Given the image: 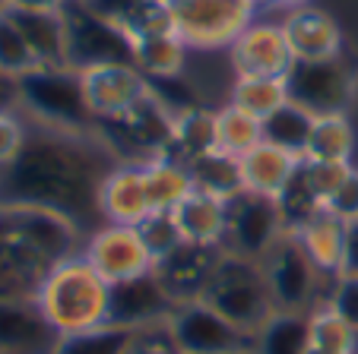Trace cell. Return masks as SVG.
Here are the masks:
<instances>
[{
    "mask_svg": "<svg viewBox=\"0 0 358 354\" xmlns=\"http://www.w3.org/2000/svg\"><path fill=\"white\" fill-rule=\"evenodd\" d=\"M203 301L248 332H257L266 316L276 310L270 288H266L264 266L257 260L229 253V250L219 253L210 281L203 288Z\"/></svg>",
    "mask_w": 358,
    "mask_h": 354,
    "instance_id": "obj_4",
    "label": "cell"
},
{
    "mask_svg": "<svg viewBox=\"0 0 358 354\" xmlns=\"http://www.w3.org/2000/svg\"><path fill=\"white\" fill-rule=\"evenodd\" d=\"M16 89L20 108L45 130L86 136V130L95 124L83 92V76L73 67H35L16 76Z\"/></svg>",
    "mask_w": 358,
    "mask_h": 354,
    "instance_id": "obj_3",
    "label": "cell"
},
{
    "mask_svg": "<svg viewBox=\"0 0 358 354\" xmlns=\"http://www.w3.org/2000/svg\"><path fill=\"white\" fill-rule=\"evenodd\" d=\"M327 209H330L333 215H339L343 221H355L358 219V171H352L349 181H345L343 187L330 196Z\"/></svg>",
    "mask_w": 358,
    "mask_h": 354,
    "instance_id": "obj_43",
    "label": "cell"
},
{
    "mask_svg": "<svg viewBox=\"0 0 358 354\" xmlns=\"http://www.w3.org/2000/svg\"><path fill=\"white\" fill-rule=\"evenodd\" d=\"M99 215L105 225H143L152 215L146 196L143 161H124L105 171L99 184Z\"/></svg>",
    "mask_w": 358,
    "mask_h": 354,
    "instance_id": "obj_17",
    "label": "cell"
},
{
    "mask_svg": "<svg viewBox=\"0 0 358 354\" xmlns=\"http://www.w3.org/2000/svg\"><path fill=\"white\" fill-rule=\"evenodd\" d=\"M130 354H181V351L175 348L169 329H165V326H152V329H143V332L136 335Z\"/></svg>",
    "mask_w": 358,
    "mask_h": 354,
    "instance_id": "obj_44",
    "label": "cell"
},
{
    "mask_svg": "<svg viewBox=\"0 0 358 354\" xmlns=\"http://www.w3.org/2000/svg\"><path fill=\"white\" fill-rule=\"evenodd\" d=\"M175 297L169 288L159 281L156 272H146L140 279L111 285V304H108V323L143 332L152 326H165V320L175 310Z\"/></svg>",
    "mask_w": 358,
    "mask_h": 354,
    "instance_id": "obj_13",
    "label": "cell"
},
{
    "mask_svg": "<svg viewBox=\"0 0 358 354\" xmlns=\"http://www.w3.org/2000/svg\"><path fill=\"white\" fill-rule=\"evenodd\" d=\"M219 253H222V250L181 244L171 256H165L162 263H156L152 272H156L159 281L169 288V294L175 297V304L196 301V297H203V288H206V281H210Z\"/></svg>",
    "mask_w": 358,
    "mask_h": 354,
    "instance_id": "obj_20",
    "label": "cell"
},
{
    "mask_svg": "<svg viewBox=\"0 0 358 354\" xmlns=\"http://www.w3.org/2000/svg\"><path fill=\"white\" fill-rule=\"evenodd\" d=\"M324 304H330L355 332L358 339V275H336L330 285V294L324 297Z\"/></svg>",
    "mask_w": 358,
    "mask_h": 354,
    "instance_id": "obj_40",
    "label": "cell"
},
{
    "mask_svg": "<svg viewBox=\"0 0 358 354\" xmlns=\"http://www.w3.org/2000/svg\"><path fill=\"white\" fill-rule=\"evenodd\" d=\"M289 101L301 105L314 117L345 114L358 95V64L349 54H336L327 61H295L285 76Z\"/></svg>",
    "mask_w": 358,
    "mask_h": 354,
    "instance_id": "obj_7",
    "label": "cell"
},
{
    "mask_svg": "<svg viewBox=\"0 0 358 354\" xmlns=\"http://www.w3.org/2000/svg\"><path fill=\"white\" fill-rule=\"evenodd\" d=\"M136 228H140L143 244H146V250L152 253L156 263H162L165 256H171L184 244L181 231H178V221H175L171 212H152L143 225H136Z\"/></svg>",
    "mask_w": 358,
    "mask_h": 354,
    "instance_id": "obj_38",
    "label": "cell"
},
{
    "mask_svg": "<svg viewBox=\"0 0 358 354\" xmlns=\"http://www.w3.org/2000/svg\"><path fill=\"white\" fill-rule=\"evenodd\" d=\"M83 256L108 285L140 279L156 269V260L140 237V228L130 225H105L92 231V237L83 247Z\"/></svg>",
    "mask_w": 358,
    "mask_h": 354,
    "instance_id": "obj_12",
    "label": "cell"
},
{
    "mask_svg": "<svg viewBox=\"0 0 358 354\" xmlns=\"http://www.w3.org/2000/svg\"><path fill=\"white\" fill-rule=\"evenodd\" d=\"M292 57L289 41L279 22H250L229 45V67L235 76H289Z\"/></svg>",
    "mask_w": 358,
    "mask_h": 354,
    "instance_id": "obj_15",
    "label": "cell"
},
{
    "mask_svg": "<svg viewBox=\"0 0 358 354\" xmlns=\"http://www.w3.org/2000/svg\"><path fill=\"white\" fill-rule=\"evenodd\" d=\"M285 101H289L285 76H235L229 89V105L248 111L257 121H266Z\"/></svg>",
    "mask_w": 358,
    "mask_h": 354,
    "instance_id": "obj_29",
    "label": "cell"
},
{
    "mask_svg": "<svg viewBox=\"0 0 358 354\" xmlns=\"http://www.w3.org/2000/svg\"><path fill=\"white\" fill-rule=\"evenodd\" d=\"M339 275H358V219L345 221V256Z\"/></svg>",
    "mask_w": 358,
    "mask_h": 354,
    "instance_id": "obj_45",
    "label": "cell"
},
{
    "mask_svg": "<svg viewBox=\"0 0 358 354\" xmlns=\"http://www.w3.org/2000/svg\"><path fill=\"white\" fill-rule=\"evenodd\" d=\"M0 234L10 237L38 269L76 256L80 225L64 212L41 206H0Z\"/></svg>",
    "mask_w": 358,
    "mask_h": 354,
    "instance_id": "obj_6",
    "label": "cell"
},
{
    "mask_svg": "<svg viewBox=\"0 0 358 354\" xmlns=\"http://www.w3.org/2000/svg\"><path fill=\"white\" fill-rule=\"evenodd\" d=\"M159 3H165V0H159Z\"/></svg>",
    "mask_w": 358,
    "mask_h": 354,
    "instance_id": "obj_51",
    "label": "cell"
},
{
    "mask_svg": "<svg viewBox=\"0 0 358 354\" xmlns=\"http://www.w3.org/2000/svg\"><path fill=\"white\" fill-rule=\"evenodd\" d=\"M282 35L295 61H327L343 54V29L327 10L320 7H298L282 16Z\"/></svg>",
    "mask_w": 358,
    "mask_h": 354,
    "instance_id": "obj_19",
    "label": "cell"
},
{
    "mask_svg": "<svg viewBox=\"0 0 358 354\" xmlns=\"http://www.w3.org/2000/svg\"><path fill=\"white\" fill-rule=\"evenodd\" d=\"M32 297L57 335H76L108 323L111 285L89 266L83 253L55 263Z\"/></svg>",
    "mask_w": 358,
    "mask_h": 354,
    "instance_id": "obj_2",
    "label": "cell"
},
{
    "mask_svg": "<svg viewBox=\"0 0 358 354\" xmlns=\"http://www.w3.org/2000/svg\"><path fill=\"white\" fill-rule=\"evenodd\" d=\"M80 76L95 121H115L149 92V80L136 70V64H99L80 70Z\"/></svg>",
    "mask_w": 358,
    "mask_h": 354,
    "instance_id": "obj_14",
    "label": "cell"
},
{
    "mask_svg": "<svg viewBox=\"0 0 358 354\" xmlns=\"http://www.w3.org/2000/svg\"><path fill=\"white\" fill-rule=\"evenodd\" d=\"M314 0H270V7H279V10H298V7H311Z\"/></svg>",
    "mask_w": 358,
    "mask_h": 354,
    "instance_id": "obj_48",
    "label": "cell"
},
{
    "mask_svg": "<svg viewBox=\"0 0 358 354\" xmlns=\"http://www.w3.org/2000/svg\"><path fill=\"white\" fill-rule=\"evenodd\" d=\"M26 136L29 133L22 127V121L16 117V111H0V168H7L20 155Z\"/></svg>",
    "mask_w": 358,
    "mask_h": 354,
    "instance_id": "obj_41",
    "label": "cell"
},
{
    "mask_svg": "<svg viewBox=\"0 0 358 354\" xmlns=\"http://www.w3.org/2000/svg\"><path fill=\"white\" fill-rule=\"evenodd\" d=\"M213 149H216V111L196 105L175 114V142H171L175 158L194 161L196 155L213 152Z\"/></svg>",
    "mask_w": 358,
    "mask_h": 354,
    "instance_id": "obj_32",
    "label": "cell"
},
{
    "mask_svg": "<svg viewBox=\"0 0 358 354\" xmlns=\"http://www.w3.org/2000/svg\"><path fill=\"white\" fill-rule=\"evenodd\" d=\"M175 35L194 51H229V45L254 22V0H165Z\"/></svg>",
    "mask_w": 358,
    "mask_h": 354,
    "instance_id": "obj_5",
    "label": "cell"
},
{
    "mask_svg": "<svg viewBox=\"0 0 358 354\" xmlns=\"http://www.w3.org/2000/svg\"><path fill=\"white\" fill-rule=\"evenodd\" d=\"M254 3H257V7H260V3H270V0H254Z\"/></svg>",
    "mask_w": 358,
    "mask_h": 354,
    "instance_id": "obj_49",
    "label": "cell"
},
{
    "mask_svg": "<svg viewBox=\"0 0 358 354\" xmlns=\"http://www.w3.org/2000/svg\"><path fill=\"white\" fill-rule=\"evenodd\" d=\"M314 117L311 111H304L295 101H285L276 114H270L264 121V142L270 146H279L285 152L304 158L308 152V142H311V130H314Z\"/></svg>",
    "mask_w": 358,
    "mask_h": 354,
    "instance_id": "obj_31",
    "label": "cell"
},
{
    "mask_svg": "<svg viewBox=\"0 0 358 354\" xmlns=\"http://www.w3.org/2000/svg\"><path fill=\"white\" fill-rule=\"evenodd\" d=\"M165 329L181 354H254V332L235 326L203 297L178 304Z\"/></svg>",
    "mask_w": 358,
    "mask_h": 354,
    "instance_id": "obj_8",
    "label": "cell"
},
{
    "mask_svg": "<svg viewBox=\"0 0 358 354\" xmlns=\"http://www.w3.org/2000/svg\"><path fill=\"white\" fill-rule=\"evenodd\" d=\"M304 354H358V339L349 329V323L330 307L320 304L311 310V326H308V345Z\"/></svg>",
    "mask_w": 358,
    "mask_h": 354,
    "instance_id": "obj_33",
    "label": "cell"
},
{
    "mask_svg": "<svg viewBox=\"0 0 358 354\" xmlns=\"http://www.w3.org/2000/svg\"><path fill=\"white\" fill-rule=\"evenodd\" d=\"M171 215L178 221V231H181L184 244L210 247V250L225 247V231H229V202L225 200L203 193V190H194Z\"/></svg>",
    "mask_w": 358,
    "mask_h": 354,
    "instance_id": "obj_21",
    "label": "cell"
},
{
    "mask_svg": "<svg viewBox=\"0 0 358 354\" xmlns=\"http://www.w3.org/2000/svg\"><path fill=\"white\" fill-rule=\"evenodd\" d=\"M22 29L38 67H70L64 10H10Z\"/></svg>",
    "mask_w": 358,
    "mask_h": 354,
    "instance_id": "obj_23",
    "label": "cell"
},
{
    "mask_svg": "<svg viewBox=\"0 0 358 354\" xmlns=\"http://www.w3.org/2000/svg\"><path fill=\"white\" fill-rule=\"evenodd\" d=\"M86 3H89V7H92L99 16H105V20L117 22V26L124 29L136 13H140L143 7H146L149 0H86Z\"/></svg>",
    "mask_w": 358,
    "mask_h": 354,
    "instance_id": "obj_42",
    "label": "cell"
},
{
    "mask_svg": "<svg viewBox=\"0 0 358 354\" xmlns=\"http://www.w3.org/2000/svg\"><path fill=\"white\" fill-rule=\"evenodd\" d=\"M105 161L83 136L45 130L29 133L20 155L0 168V206H41L64 212L80 225L99 215V184Z\"/></svg>",
    "mask_w": 358,
    "mask_h": 354,
    "instance_id": "obj_1",
    "label": "cell"
},
{
    "mask_svg": "<svg viewBox=\"0 0 358 354\" xmlns=\"http://www.w3.org/2000/svg\"><path fill=\"white\" fill-rule=\"evenodd\" d=\"M3 7H7V3H3V0H0V10H3Z\"/></svg>",
    "mask_w": 358,
    "mask_h": 354,
    "instance_id": "obj_50",
    "label": "cell"
},
{
    "mask_svg": "<svg viewBox=\"0 0 358 354\" xmlns=\"http://www.w3.org/2000/svg\"><path fill=\"white\" fill-rule=\"evenodd\" d=\"M7 10H64L70 0H3Z\"/></svg>",
    "mask_w": 358,
    "mask_h": 354,
    "instance_id": "obj_47",
    "label": "cell"
},
{
    "mask_svg": "<svg viewBox=\"0 0 358 354\" xmlns=\"http://www.w3.org/2000/svg\"><path fill=\"white\" fill-rule=\"evenodd\" d=\"M352 152H355V130H352L345 114H324V117L314 121L304 161H339V165H352Z\"/></svg>",
    "mask_w": 358,
    "mask_h": 354,
    "instance_id": "obj_30",
    "label": "cell"
},
{
    "mask_svg": "<svg viewBox=\"0 0 358 354\" xmlns=\"http://www.w3.org/2000/svg\"><path fill=\"white\" fill-rule=\"evenodd\" d=\"M190 177H194V190H203L210 196L231 202L235 196L244 193V177H241V158L229 152H203L194 161H187Z\"/></svg>",
    "mask_w": 358,
    "mask_h": 354,
    "instance_id": "obj_26",
    "label": "cell"
},
{
    "mask_svg": "<svg viewBox=\"0 0 358 354\" xmlns=\"http://www.w3.org/2000/svg\"><path fill=\"white\" fill-rule=\"evenodd\" d=\"M311 314L301 310H273L264 326L254 332V354H304Z\"/></svg>",
    "mask_w": 358,
    "mask_h": 354,
    "instance_id": "obj_28",
    "label": "cell"
},
{
    "mask_svg": "<svg viewBox=\"0 0 358 354\" xmlns=\"http://www.w3.org/2000/svg\"><path fill=\"white\" fill-rule=\"evenodd\" d=\"M304 158L285 152L279 146L260 142L248 155H241V177H244V193H257L276 200L285 190V184L295 177V171L301 168Z\"/></svg>",
    "mask_w": 358,
    "mask_h": 354,
    "instance_id": "obj_22",
    "label": "cell"
},
{
    "mask_svg": "<svg viewBox=\"0 0 358 354\" xmlns=\"http://www.w3.org/2000/svg\"><path fill=\"white\" fill-rule=\"evenodd\" d=\"M35 67H38V61H35L26 35H22V29L16 26L13 13L3 7L0 10V73L22 76Z\"/></svg>",
    "mask_w": 358,
    "mask_h": 354,
    "instance_id": "obj_37",
    "label": "cell"
},
{
    "mask_svg": "<svg viewBox=\"0 0 358 354\" xmlns=\"http://www.w3.org/2000/svg\"><path fill=\"white\" fill-rule=\"evenodd\" d=\"M266 275V288H270L273 307L276 310H301L311 314L320 307V288H324L327 275L311 263V256L304 253L301 241L295 234H285L282 241L260 260Z\"/></svg>",
    "mask_w": 358,
    "mask_h": 354,
    "instance_id": "obj_9",
    "label": "cell"
},
{
    "mask_svg": "<svg viewBox=\"0 0 358 354\" xmlns=\"http://www.w3.org/2000/svg\"><path fill=\"white\" fill-rule=\"evenodd\" d=\"M187 45L175 32H152L134 41V64L146 80H169L184 73Z\"/></svg>",
    "mask_w": 358,
    "mask_h": 354,
    "instance_id": "obj_27",
    "label": "cell"
},
{
    "mask_svg": "<svg viewBox=\"0 0 358 354\" xmlns=\"http://www.w3.org/2000/svg\"><path fill=\"white\" fill-rule=\"evenodd\" d=\"M134 329H124V326H95L86 329V332H76V335H61L51 354H130L136 341Z\"/></svg>",
    "mask_w": 358,
    "mask_h": 354,
    "instance_id": "obj_35",
    "label": "cell"
},
{
    "mask_svg": "<svg viewBox=\"0 0 358 354\" xmlns=\"http://www.w3.org/2000/svg\"><path fill=\"white\" fill-rule=\"evenodd\" d=\"M282 237L285 225L276 200L257 193H241L229 202V231H225L222 250L260 263Z\"/></svg>",
    "mask_w": 358,
    "mask_h": 354,
    "instance_id": "obj_11",
    "label": "cell"
},
{
    "mask_svg": "<svg viewBox=\"0 0 358 354\" xmlns=\"http://www.w3.org/2000/svg\"><path fill=\"white\" fill-rule=\"evenodd\" d=\"M105 124H111V130H115L130 149L146 155V161L171 155V142H175V114L162 105V98H159L152 89H149L127 114L115 117V121H105Z\"/></svg>",
    "mask_w": 358,
    "mask_h": 354,
    "instance_id": "obj_16",
    "label": "cell"
},
{
    "mask_svg": "<svg viewBox=\"0 0 358 354\" xmlns=\"http://www.w3.org/2000/svg\"><path fill=\"white\" fill-rule=\"evenodd\" d=\"M143 177H146V196L152 212H175L194 193V177H190L187 161L175 158V155L143 161Z\"/></svg>",
    "mask_w": 358,
    "mask_h": 354,
    "instance_id": "obj_24",
    "label": "cell"
},
{
    "mask_svg": "<svg viewBox=\"0 0 358 354\" xmlns=\"http://www.w3.org/2000/svg\"><path fill=\"white\" fill-rule=\"evenodd\" d=\"M67 20V57L73 70L99 64H134V41L117 22L99 16L86 0H70L64 7Z\"/></svg>",
    "mask_w": 358,
    "mask_h": 354,
    "instance_id": "obj_10",
    "label": "cell"
},
{
    "mask_svg": "<svg viewBox=\"0 0 358 354\" xmlns=\"http://www.w3.org/2000/svg\"><path fill=\"white\" fill-rule=\"evenodd\" d=\"M301 171H304V177H308V184L314 187V193H317L327 206L330 196L349 181V174L355 171V168L339 165V161H301Z\"/></svg>",
    "mask_w": 358,
    "mask_h": 354,
    "instance_id": "obj_39",
    "label": "cell"
},
{
    "mask_svg": "<svg viewBox=\"0 0 358 354\" xmlns=\"http://www.w3.org/2000/svg\"><path fill=\"white\" fill-rule=\"evenodd\" d=\"M276 206H279V215H282V225H285V234H298L308 221L314 219L317 212H324V200L314 193V187L308 184L304 171L298 168L295 177L285 184V190L276 196Z\"/></svg>",
    "mask_w": 358,
    "mask_h": 354,
    "instance_id": "obj_36",
    "label": "cell"
},
{
    "mask_svg": "<svg viewBox=\"0 0 358 354\" xmlns=\"http://www.w3.org/2000/svg\"><path fill=\"white\" fill-rule=\"evenodd\" d=\"M264 142V121L250 117L248 111L235 105H225L216 111V149L235 158L248 155L254 146Z\"/></svg>",
    "mask_w": 358,
    "mask_h": 354,
    "instance_id": "obj_34",
    "label": "cell"
},
{
    "mask_svg": "<svg viewBox=\"0 0 358 354\" xmlns=\"http://www.w3.org/2000/svg\"><path fill=\"white\" fill-rule=\"evenodd\" d=\"M20 108V89H16V76L0 73V111H16Z\"/></svg>",
    "mask_w": 358,
    "mask_h": 354,
    "instance_id": "obj_46",
    "label": "cell"
},
{
    "mask_svg": "<svg viewBox=\"0 0 358 354\" xmlns=\"http://www.w3.org/2000/svg\"><path fill=\"white\" fill-rule=\"evenodd\" d=\"M57 339L35 297H0V354H51Z\"/></svg>",
    "mask_w": 358,
    "mask_h": 354,
    "instance_id": "obj_18",
    "label": "cell"
},
{
    "mask_svg": "<svg viewBox=\"0 0 358 354\" xmlns=\"http://www.w3.org/2000/svg\"><path fill=\"white\" fill-rule=\"evenodd\" d=\"M301 241L304 253L311 256V263L324 275L336 279L343 272V256H345V221L339 215H333L330 209L317 212L301 231L295 234Z\"/></svg>",
    "mask_w": 358,
    "mask_h": 354,
    "instance_id": "obj_25",
    "label": "cell"
}]
</instances>
